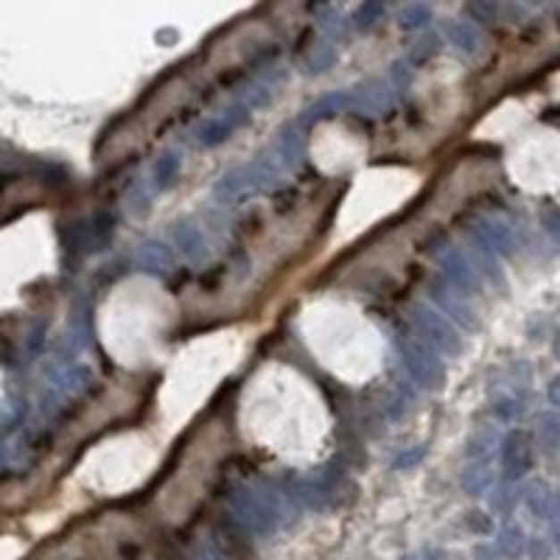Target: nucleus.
I'll list each match as a JSON object with an SVG mask.
<instances>
[{"label":"nucleus","instance_id":"obj_1","mask_svg":"<svg viewBox=\"0 0 560 560\" xmlns=\"http://www.w3.org/2000/svg\"><path fill=\"white\" fill-rule=\"evenodd\" d=\"M227 505H230V515L238 527H244L247 532H253L258 538H269L275 535V530L280 527L278 515L272 513L263 502V496L258 493L255 485H241L233 488L230 496H227Z\"/></svg>","mask_w":560,"mask_h":560},{"label":"nucleus","instance_id":"obj_2","mask_svg":"<svg viewBox=\"0 0 560 560\" xmlns=\"http://www.w3.org/2000/svg\"><path fill=\"white\" fill-rule=\"evenodd\" d=\"M409 317H412L414 330H418L421 342L429 345V347L434 350V354L457 356L460 350H463V337H460V330L454 328L434 305L414 303V305L409 308Z\"/></svg>","mask_w":560,"mask_h":560},{"label":"nucleus","instance_id":"obj_3","mask_svg":"<svg viewBox=\"0 0 560 560\" xmlns=\"http://www.w3.org/2000/svg\"><path fill=\"white\" fill-rule=\"evenodd\" d=\"M401 364L406 370V376L418 384L421 389H440L443 387V359L434 354L429 345L421 339H401Z\"/></svg>","mask_w":560,"mask_h":560},{"label":"nucleus","instance_id":"obj_4","mask_svg":"<svg viewBox=\"0 0 560 560\" xmlns=\"http://www.w3.org/2000/svg\"><path fill=\"white\" fill-rule=\"evenodd\" d=\"M434 258H438V266H440L446 283L457 288L460 295H476L482 288V278L476 275V269L471 266V261L465 258L460 247L443 244L440 250L434 253Z\"/></svg>","mask_w":560,"mask_h":560},{"label":"nucleus","instance_id":"obj_5","mask_svg":"<svg viewBox=\"0 0 560 560\" xmlns=\"http://www.w3.org/2000/svg\"><path fill=\"white\" fill-rule=\"evenodd\" d=\"M499 446H502V471H505V476L510 482L524 480V476L532 471V463H535V448H532L530 434L522 431V429H513V431L505 434V440Z\"/></svg>","mask_w":560,"mask_h":560},{"label":"nucleus","instance_id":"obj_6","mask_svg":"<svg viewBox=\"0 0 560 560\" xmlns=\"http://www.w3.org/2000/svg\"><path fill=\"white\" fill-rule=\"evenodd\" d=\"M337 485H339V468H320L295 485V496L300 505L311 510H325L334 502Z\"/></svg>","mask_w":560,"mask_h":560},{"label":"nucleus","instance_id":"obj_7","mask_svg":"<svg viewBox=\"0 0 560 560\" xmlns=\"http://www.w3.org/2000/svg\"><path fill=\"white\" fill-rule=\"evenodd\" d=\"M250 121V110L244 107V104H230L227 110H221L219 115L202 121L196 127V140L202 143V146H219L221 140L230 138L238 127H244V123Z\"/></svg>","mask_w":560,"mask_h":560},{"label":"nucleus","instance_id":"obj_8","mask_svg":"<svg viewBox=\"0 0 560 560\" xmlns=\"http://www.w3.org/2000/svg\"><path fill=\"white\" fill-rule=\"evenodd\" d=\"M429 297L431 303L438 305L440 314L454 325V328H476V317H473V308L465 303V297L457 292L454 286H448L446 280H434L429 286Z\"/></svg>","mask_w":560,"mask_h":560},{"label":"nucleus","instance_id":"obj_9","mask_svg":"<svg viewBox=\"0 0 560 560\" xmlns=\"http://www.w3.org/2000/svg\"><path fill=\"white\" fill-rule=\"evenodd\" d=\"M468 233L476 236L482 244H488L496 255H513L518 250L513 227L507 221H502V219L482 216V219H476V221L468 224Z\"/></svg>","mask_w":560,"mask_h":560},{"label":"nucleus","instance_id":"obj_10","mask_svg":"<svg viewBox=\"0 0 560 560\" xmlns=\"http://www.w3.org/2000/svg\"><path fill=\"white\" fill-rule=\"evenodd\" d=\"M135 266L143 269V272L149 275H157V278H165L174 272V250L165 241H157V238H146L143 244L135 247V255H132Z\"/></svg>","mask_w":560,"mask_h":560},{"label":"nucleus","instance_id":"obj_11","mask_svg":"<svg viewBox=\"0 0 560 560\" xmlns=\"http://www.w3.org/2000/svg\"><path fill=\"white\" fill-rule=\"evenodd\" d=\"M350 98H354L350 110H359L364 115H381L392 107V88L387 85V79H370L356 90H350Z\"/></svg>","mask_w":560,"mask_h":560},{"label":"nucleus","instance_id":"obj_12","mask_svg":"<svg viewBox=\"0 0 560 560\" xmlns=\"http://www.w3.org/2000/svg\"><path fill=\"white\" fill-rule=\"evenodd\" d=\"M171 241H174V250L185 258V261H202L207 255V241L202 236V230L188 221V219H180L171 224Z\"/></svg>","mask_w":560,"mask_h":560},{"label":"nucleus","instance_id":"obj_13","mask_svg":"<svg viewBox=\"0 0 560 560\" xmlns=\"http://www.w3.org/2000/svg\"><path fill=\"white\" fill-rule=\"evenodd\" d=\"M272 155L278 157L283 169H297L305 157V135L300 130V123H288V127L278 135Z\"/></svg>","mask_w":560,"mask_h":560},{"label":"nucleus","instance_id":"obj_14","mask_svg":"<svg viewBox=\"0 0 560 560\" xmlns=\"http://www.w3.org/2000/svg\"><path fill=\"white\" fill-rule=\"evenodd\" d=\"M213 196L219 202H238L244 196H255L250 174H247V165H236V169L224 171L213 185Z\"/></svg>","mask_w":560,"mask_h":560},{"label":"nucleus","instance_id":"obj_15","mask_svg":"<svg viewBox=\"0 0 560 560\" xmlns=\"http://www.w3.org/2000/svg\"><path fill=\"white\" fill-rule=\"evenodd\" d=\"M443 34L448 39V46L454 51H460L465 56H476L482 51V34L473 23H465V20H448L443 26Z\"/></svg>","mask_w":560,"mask_h":560},{"label":"nucleus","instance_id":"obj_16","mask_svg":"<svg viewBox=\"0 0 560 560\" xmlns=\"http://www.w3.org/2000/svg\"><path fill=\"white\" fill-rule=\"evenodd\" d=\"M468 253H465V258L471 261V266L476 269V275H485V278H490V280H496V283H502V278H505V272H502V263H499V255H496L488 244H482L476 236H471L468 233Z\"/></svg>","mask_w":560,"mask_h":560},{"label":"nucleus","instance_id":"obj_17","mask_svg":"<svg viewBox=\"0 0 560 560\" xmlns=\"http://www.w3.org/2000/svg\"><path fill=\"white\" fill-rule=\"evenodd\" d=\"M354 107V98H350V90H334L322 98H317L311 107L303 110V115L297 118V123H311V121H322V118H330V115H339V113H347Z\"/></svg>","mask_w":560,"mask_h":560},{"label":"nucleus","instance_id":"obj_18","mask_svg":"<svg viewBox=\"0 0 560 560\" xmlns=\"http://www.w3.org/2000/svg\"><path fill=\"white\" fill-rule=\"evenodd\" d=\"M180 169H182V152L165 149L152 165V188L155 191L171 188V185L177 182V177H180Z\"/></svg>","mask_w":560,"mask_h":560},{"label":"nucleus","instance_id":"obj_19","mask_svg":"<svg viewBox=\"0 0 560 560\" xmlns=\"http://www.w3.org/2000/svg\"><path fill=\"white\" fill-rule=\"evenodd\" d=\"M524 505L532 513V518H538V522H555L557 502H555V493H552L549 485H544V482L532 485L524 496Z\"/></svg>","mask_w":560,"mask_h":560},{"label":"nucleus","instance_id":"obj_20","mask_svg":"<svg viewBox=\"0 0 560 560\" xmlns=\"http://www.w3.org/2000/svg\"><path fill=\"white\" fill-rule=\"evenodd\" d=\"M463 490L468 496H482L493 488V468L482 460V463H473L463 471V480H460Z\"/></svg>","mask_w":560,"mask_h":560},{"label":"nucleus","instance_id":"obj_21","mask_svg":"<svg viewBox=\"0 0 560 560\" xmlns=\"http://www.w3.org/2000/svg\"><path fill=\"white\" fill-rule=\"evenodd\" d=\"M524 547H527V535L524 530L518 524H507L499 538H496V549H499V555L510 557V560H518L524 555Z\"/></svg>","mask_w":560,"mask_h":560},{"label":"nucleus","instance_id":"obj_22","mask_svg":"<svg viewBox=\"0 0 560 560\" xmlns=\"http://www.w3.org/2000/svg\"><path fill=\"white\" fill-rule=\"evenodd\" d=\"M320 31L325 34V43L337 46V43H342V39L347 37L350 23H347L345 14H339L337 9L328 6V9H322V17H320Z\"/></svg>","mask_w":560,"mask_h":560},{"label":"nucleus","instance_id":"obj_23","mask_svg":"<svg viewBox=\"0 0 560 560\" xmlns=\"http://www.w3.org/2000/svg\"><path fill=\"white\" fill-rule=\"evenodd\" d=\"M490 412L499 423H515L527 412V406H524L522 398H515L513 392H505V396H499L490 404Z\"/></svg>","mask_w":560,"mask_h":560},{"label":"nucleus","instance_id":"obj_24","mask_svg":"<svg viewBox=\"0 0 560 560\" xmlns=\"http://www.w3.org/2000/svg\"><path fill=\"white\" fill-rule=\"evenodd\" d=\"M337 62V46L330 43H320L314 46V51H311L303 62V71L305 73H325L330 65Z\"/></svg>","mask_w":560,"mask_h":560},{"label":"nucleus","instance_id":"obj_25","mask_svg":"<svg viewBox=\"0 0 560 560\" xmlns=\"http://www.w3.org/2000/svg\"><path fill=\"white\" fill-rule=\"evenodd\" d=\"M429 20H431V9L426 4H409L398 14V26L404 31H414V29H423Z\"/></svg>","mask_w":560,"mask_h":560},{"label":"nucleus","instance_id":"obj_26","mask_svg":"<svg viewBox=\"0 0 560 560\" xmlns=\"http://www.w3.org/2000/svg\"><path fill=\"white\" fill-rule=\"evenodd\" d=\"M538 443L544 446L547 454H555V448H557V414H555V409L538 418Z\"/></svg>","mask_w":560,"mask_h":560},{"label":"nucleus","instance_id":"obj_27","mask_svg":"<svg viewBox=\"0 0 560 560\" xmlns=\"http://www.w3.org/2000/svg\"><path fill=\"white\" fill-rule=\"evenodd\" d=\"M493 446H496V438L490 431H476L473 438L468 440V451L465 454H468L471 463H482L488 454L493 451Z\"/></svg>","mask_w":560,"mask_h":560},{"label":"nucleus","instance_id":"obj_28","mask_svg":"<svg viewBox=\"0 0 560 560\" xmlns=\"http://www.w3.org/2000/svg\"><path fill=\"white\" fill-rule=\"evenodd\" d=\"M381 17H384V4H362L354 14V23L359 31H367L376 26Z\"/></svg>","mask_w":560,"mask_h":560},{"label":"nucleus","instance_id":"obj_29","mask_svg":"<svg viewBox=\"0 0 560 560\" xmlns=\"http://www.w3.org/2000/svg\"><path fill=\"white\" fill-rule=\"evenodd\" d=\"M409 81H412V68H409V62H392V68H389V79H387V85L392 90H398V93H406L409 90Z\"/></svg>","mask_w":560,"mask_h":560},{"label":"nucleus","instance_id":"obj_30","mask_svg":"<svg viewBox=\"0 0 560 560\" xmlns=\"http://www.w3.org/2000/svg\"><path fill=\"white\" fill-rule=\"evenodd\" d=\"M438 48H440V39L434 37V34H426V37H421L418 43L412 46L409 59H412V62H426L429 56L438 54Z\"/></svg>","mask_w":560,"mask_h":560},{"label":"nucleus","instance_id":"obj_31","mask_svg":"<svg viewBox=\"0 0 560 560\" xmlns=\"http://www.w3.org/2000/svg\"><path fill=\"white\" fill-rule=\"evenodd\" d=\"M515 502H518V496L513 493V488H496L493 493H490V510L493 513H510L513 507H515Z\"/></svg>","mask_w":560,"mask_h":560},{"label":"nucleus","instance_id":"obj_32","mask_svg":"<svg viewBox=\"0 0 560 560\" xmlns=\"http://www.w3.org/2000/svg\"><path fill=\"white\" fill-rule=\"evenodd\" d=\"M194 560H230V555H227L216 541H211V538H205V541H199L194 547Z\"/></svg>","mask_w":560,"mask_h":560},{"label":"nucleus","instance_id":"obj_33","mask_svg":"<svg viewBox=\"0 0 560 560\" xmlns=\"http://www.w3.org/2000/svg\"><path fill=\"white\" fill-rule=\"evenodd\" d=\"M423 454H426L423 446H412V448L401 451L398 457H396V471H409V468H414V465H418V463L423 460Z\"/></svg>","mask_w":560,"mask_h":560},{"label":"nucleus","instance_id":"obj_34","mask_svg":"<svg viewBox=\"0 0 560 560\" xmlns=\"http://www.w3.org/2000/svg\"><path fill=\"white\" fill-rule=\"evenodd\" d=\"M468 527L473 532H480V535H490L493 532V522H490V515H485L482 510H473L468 513Z\"/></svg>","mask_w":560,"mask_h":560},{"label":"nucleus","instance_id":"obj_35","mask_svg":"<svg viewBox=\"0 0 560 560\" xmlns=\"http://www.w3.org/2000/svg\"><path fill=\"white\" fill-rule=\"evenodd\" d=\"M130 207H132V213H143L149 207V191H146V185L143 182H138L135 191L130 194Z\"/></svg>","mask_w":560,"mask_h":560},{"label":"nucleus","instance_id":"obj_36","mask_svg":"<svg viewBox=\"0 0 560 560\" xmlns=\"http://www.w3.org/2000/svg\"><path fill=\"white\" fill-rule=\"evenodd\" d=\"M524 552H530V557H535V560H549L552 547L544 541V538H538V541H535V538H532V541L527 538V547H524Z\"/></svg>","mask_w":560,"mask_h":560},{"label":"nucleus","instance_id":"obj_37","mask_svg":"<svg viewBox=\"0 0 560 560\" xmlns=\"http://www.w3.org/2000/svg\"><path fill=\"white\" fill-rule=\"evenodd\" d=\"M468 14L476 17V20H482V23H490V20L496 17V6H490V4H471Z\"/></svg>","mask_w":560,"mask_h":560},{"label":"nucleus","instance_id":"obj_38","mask_svg":"<svg viewBox=\"0 0 560 560\" xmlns=\"http://www.w3.org/2000/svg\"><path fill=\"white\" fill-rule=\"evenodd\" d=\"M401 560H446V555L440 549H421V552H412V555H404Z\"/></svg>","mask_w":560,"mask_h":560},{"label":"nucleus","instance_id":"obj_39","mask_svg":"<svg viewBox=\"0 0 560 560\" xmlns=\"http://www.w3.org/2000/svg\"><path fill=\"white\" fill-rule=\"evenodd\" d=\"M473 555L480 560H499V549H496L493 544H480L473 549Z\"/></svg>","mask_w":560,"mask_h":560},{"label":"nucleus","instance_id":"obj_40","mask_svg":"<svg viewBox=\"0 0 560 560\" xmlns=\"http://www.w3.org/2000/svg\"><path fill=\"white\" fill-rule=\"evenodd\" d=\"M557 404H560V401H557V379H555V381L549 384V406L555 409Z\"/></svg>","mask_w":560,"mask_h":560},{"label":"nucleus","instance_id":"obj_41","mask_svg":"<svg viewBox=\"0 0 560 560\" xmlns=\"http://www.w3.org/2000/svg\"><path fill=\"white\" fill-rule=\"evenodd\" d=\"M6 460H9V443L0 438V465H6Z\"/></svg>","mask_w":560,"mask_h":560},{"label":"nucleus","instance_id":"obj_42","mask_svg":"<svg viewBox=\"0 0 560 560\" xmlns=\"http://www.w3.org/2000/svg\"><path fill=\"white\" fill-rule=\"evenodd\" d=\"M544 227L549 230V236L555 238V213H549V216H547V224H544Z\"/></svg>","mask_w":560,"mask_h":560},{"label":"nucleus","instance_id":"obj_43","mask_svg":"<svg viewBox=\"0 0 560 560\" xmlns=\"http://www.w3.org/2000/svg\"><path fill=\"white\" fill-rule=\"evenodd\" d=\"M169 560H177V557H169Z\"/></svg>","mask_w":560,"mask_h":560}]
</instances>
